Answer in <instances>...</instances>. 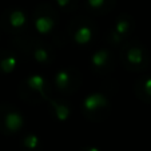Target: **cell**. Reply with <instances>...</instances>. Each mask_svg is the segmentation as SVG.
<instances>
[{"mask_svg":"<svg viewBox=\"0 0 151 151\" xmlns=\"http://www.w3.org/2000/svg\"><path fill=\"white\" fill-rule=\"evenodd\" d=\"M50 106V111H51L52 116L55 118L59 122H66V120L70 119L72 114V106L71 103L68 102L67 98L63 96H54L52 95L48 100H47Z\"/></svg>","mask_w":151,"mask_h":151,"instance_id":"7c38bea8","label":"cell"},{"mask_svg":"<svg viewBox=\"0 0 151 151\" xmlns=\"http://www.w3.org/2000/svg\"><path fill=\"white\" fill-rule=\"evenodd\" d=\"M134 92L139 99L151 102V76H143L135 82Z\"/></svg>","mask_w":151,"mask_h":151,"instance_id":"9a60e30c","label":"cell"},{"mask_svg":"<svg viewBox=\"0 0 151 151\" xmlns=\"http://www.w3.org/2000/svg\"><path fill=\"white\" fill-rule=\"evenodd\" d=\"M82 86V74L75 67H63L55 72L52 78V86L58 95L63 98L71 96Z\"/></svg>","mask_w":151,"mask_h":151,"instance_id":"52a82bcc","label":"cell"},{"mask_svg":"<svg viewBox=\"0 0 151 151\" xmlns=\"http://www.w3.org/2000/svg\"><path fill=\"white\" fill-rule=\"evenodd\" d=\"M17 92L19 96L27 103L40 104L52 96V87L44 76L40 74H32L20 82Z\"/></svg>","mask_w":151,"mask_h":151,"instance_id":"3957f363","label":"cell"},{"mask_svg":"<svg viewBox=\"0 0 151 151\" xmlns=\"http://www.w3.org/2000/svg\"><path fill=\"white\" fill-rule=\"evenodd\" d=\"M99 27L88 15H78L67 26V35L74 44L79 47L91 46L96 42Z\"/></svg>","mask_w":151,"mask_h":151,"instance_id":"7a4b0ae2","label":"cell"},{"mask_svg":"<svg viewBox=\"0 0 151 151\" xmlns=\"http://www.w3.org/2000/svg\"><path fill=\"white\" fill-rule=\"evenodd\" d=\"M116 6V0H84V9L94 16H103L112 11Z\"/></svg>","mask_w":151,"mask_h":151,"instance_id":"4fadbf2b","label":"cell"},{"mask_svg":"<svg viewBox=\"0 0 151 151\" xmlns=\"http://www.w3.org/2000/svg\"><path fill=\"white\" fill-rule=\"evenodd\" d=\"M12 43L14 46L17 47L20 52H23L26 56H28L32 62H35L39 66L50 67L55 63V59H56L55 50L47 42L39 37L24 34L14 36Z\"/></svg>","mask_w":151,"mask_h":151,"instance_id":"6da1fadb","label":"cell"},{"mask_svg":"<svg viewBox=\"0 0 151 151\" xmlns=\"http://www.w3.org/2000/svg\"><path fill=\"white\" fill-rule=\"evenodd\" d=\"M118 62L120 66L131 72H140L147 68L150 56L145 47L138 42H127L120 47Z\"/></svg>","mask_w":151,"mask_h":151,"instance_id":"277c9868","label":"cell"},{"mask_svg":"<svg viewBox=\"0 0 151 151\" xmlns=\"http://www.w3.org/2000/svg\"><path fill=\"white\" fill-rule=\"evenodd\" d=\"M20 150L22 151H42L43 150V142L36 134L29 132L22 137L19 142Z\"/></svg>","mask_w":151,"mask_h":151,"instance_id":"2e32d148","label":"cell"},{"mask_svg":"<svg viewBox=\"0 0 151 151\" xmlns=\"http://www.w3.org/2000/svg\"><path fill=\"white\" fill-rule=\"evenodd\" d=\"M55 8L64 12H74L78 8V0H55Z\"/></svg>","mask_w":151,"mask_h":151,"instance_id":"e0dca14e","label":"cell"},{"mask_svg":"<svg viewBox=\"0 0 151 151\" xmlns=\"http://www.w3.org/2000/svg\"><path fill=\"white\" fill-rule=\"evenodd\" d=\"M135 29V20L130 14L122 12L119 16L115 19L112 27L109 29L106 35V40L111 47L120 48L124 46L130 36L132 35Z\"/></svg>","mask_w":151,"mask_h":151,"instance_id":"9c48e42d","label":"cell"},{"mask_svg":"<svg viewBox=\"0 0 151 151\" xmlns=\"http://www.w3.org/2000/svg\"><path fill=\"white\" fill-rule=\"evenodd\" d=\"M78 151H102V150L99 147H95V146H83Z\"/></svg>","mask_w":151,"mask_h":151,"instance_id":"ac0fdd59","label":"cell"},{"mask_svg":"<svg viewBox=\"0 0 151 151\" xmlns=\"http://www.w3.org/2000/svg\"><path fill=\"white\" fill-rule=\"evenodd\" d=\"M26 124V118L15 104H0V132L7 137L19 134Z\"/></svg>","mask_w":151,"mask_h":151,"instance_id":"30bf717a","label":"cell"},{"mask_svg":"<svg viewBox=\"0 0 151 151\" xmlns=\"http://www.w3.org/2000/svg\"><path fill=\"white\" fill-rule=\"evenodd\" d=\"M19 66V56L9 48L0 50V75H9Z\"/></svg>","mask_w":151,"mask_h":151,"instance_id":"5bb4252c","label":"cell"},{"mask_svg":"<svg viewBox=\"0 0 151 151\" xmlns=\"http://www.w3.org/2000/svg\"><path fill=\"white\" fill-rule=\"evenodd\" d=\"M32 28L42 36H48L54 34L59 23V14L55 6L50 3H40L35 7L31 15Z\"/></svg>","mask_w":151,"mask_h":151,"instance_id":"5b68a950","label":"cell"},{"mask_svg":"<svg viewBox=\"0 0 151 151\" xmlns=\"http://www.w3.org/2000/svg\"><path fill=\"white\" fill-rule=\"evenodd\" d=\"M111 112V102L102 92H91L82 102V114L90 122H102Z\"/></svg>","mask_w":151,"mask_h":151,"instance_id":"8992f818","label":"cell"},{"mask_svg":"<svg viewBox=\"0 0 151 151\" xmlns=\"http://www.w3.org/2000/svg\"><path fill=\"white\" fill-rule=\"evenodd\" d=\"M118 63V55L110 47H102L90 56V67L99 76L110 75Z\"/></svg>","mask_w":151,"mask_h":151,"instance_id":"8fae6325","label":"cell"},{"mask_svg":"<svg viewBox=\"0 0 151 151\" xmlns=\"http://www.w3.org/2000/svg\"><path fill=\"white\" fill-rule=\"evenodd\" d=\"M29 26V16L23 8L9 7L3 11L0 16V29L12 36L27 34V28Z\"/></svg>","mask_w":151,"mask_h":151,"instance_id":"ba28073f","label":"cell"}]
</instances>
